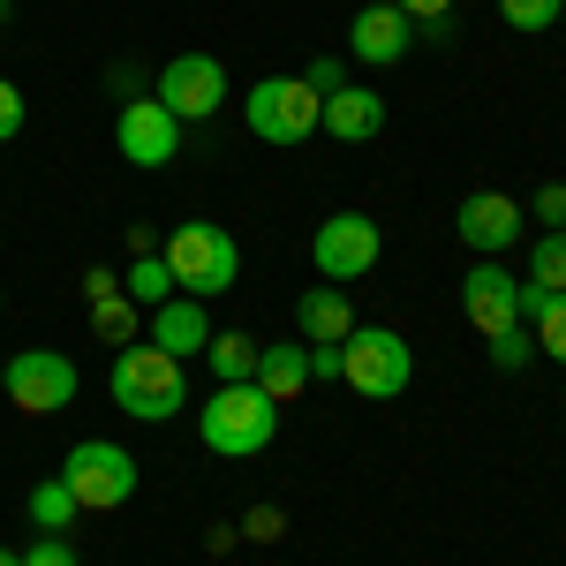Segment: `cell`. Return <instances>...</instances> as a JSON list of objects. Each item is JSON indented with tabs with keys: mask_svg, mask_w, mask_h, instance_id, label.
<instances>
[{
	"mask_svg": "<svg viewBox=\"0 0 566 566\" xmlns=\"http://www.w3.org/2000/svg\"><path fill=\"white\" fill-rule=\"evenodd\" d=\"M175 122H205L227 106V69H219L212 53H175L167 69H159V91H151Z\"/></svg>",
	"mask_w": 566,
	"mask_h": 566,
	"instance_id": "9",
	"label": "cell"
},
{
	"mask_svg": "<svg viewBox=\"0 0 566 566\" xmlns=\"http://www.w3.org/2000/svg\"><path fill=\"white\" fill-rule=\"evenodd\" d=\"M197 431H205V446L212 453H227V461H250V453H264L272 446V431H280V400L250 378V386H219L205 408H197Z\"/></svg>",
	"mask_w": 566,
	"mask_h": 566,
	"instance_id": "2",
	"label": "cell"
},
{
	"mask_svg": "<svg viewBox=\"0 0 566 566\" xmlns=\"http://www.w3.org/2000/svg\"><path fill=\"white\" fill-rule=\"evenodd\" d=\"M499 15H506L514 31H528V39H536V31H552V23L566 15V0H499Z\"/></svg>",
	"mask_w": 566,
	"mask_h": 566,
	"instance_id": "24",
	"label": "cell"
},
{
	"mask_svg": "<svg viewBox=\"0 0 566 566\" xmlns=\"http://www.w3.org/2000/svg\"><path fill=\"white\" fill-rule=\"evenodd\" d=\"M522 317L536 325V348L552 355V363H566V295H536V287H522Z\"/></svg>",
	"mask_w": 566,
	"mask_h": 566,
	"instance_id": "19",
	"label": "cell"
},
{
	"mask_svg": "<svg viewBox=\"0 0 566 566\" xmlns=\"http://www.w3.org/2000/svg\"><path fill=\"white\" fill-rule=\"evenodd\" d=\"M0 386H8V400H15L23 416H53V408L76 400V363L53 355V348H23V355H8Z\"/></svg>",
	"mask_w": 566,
	"mask_h": 566,
	"instance_id": "8",
	"label": "cell"
},
{
	"mask_svg": "<svg viewBox=\"0 0 566 566\" xmlns=\"http://www.w3.org/2000/svg\"><path fill=\"white\" fill-rule=\"evenodd\" d=\"M258 355H264V340H250V333H212L205 340V363H212L219 386H250L258 378Z\"/></svg>",
	"mask_w": 566,
	"mask_h": 566,
	"instance_id": "18",
	"label": "cell"
},
{
	"mask_svg": "<svg viewBox=\"0 0 566 566\" xmlns=\"http://www.w3.org/2000/svg\"><path fill=\"white\" fill-rule=\"evenodd\" d=\"M295 325H303L310 348H340L355 333V303L348 287H303V303H295Z\"/></svg>",
	"mask_w": 566,
	"mask_h": 566,
	"instance_id": "15",
	"label": "cell"
},
{
	"mask_svg": "<svg viewBox=\"0 0 566 566\" xmlns=\"http://www.w3.org/2000/svg\"><path fill=\"white\" fill-rule=\"evenodd\" d=\"M340 378H348L363 400H400L408 378H416V348L392 333V325H355L340 340Z\"/></svg>",
	"mask_w": 566,
	"mask_h": 566,
	"instance_id": "4",
	"label": "cell"
},
{
	"mask_svg": "<svg viewBox=\"0 0 566 566\" xmlns=\"http://www.w3.org/2000/svg\"><path fill=\"white\" fill-rule=\"evenodd\" d=\"M242 122H250L258 144H310L317 122H325V98H317L303 76H264V84H250V98H242Z\"/></svg>",
	"mask_w": 566,
	"mask_h": 566,
	"instance_id": "5",
	"label": "cell"
},
{
	"mask_svg": "<svg viewBox=\"0 0 566 566\" xmlns=\"http://www.w3.org/2000/svg\"><path fill=\"white\" fill-rule=\"evenodd\" d=\"M84 295H91V303H98V295H122V280H114L106 264H91V272H84Z\"/></svg>",
	"mask_w": 566,
	"mask_h": 566,
	"instance_id": "32",
	"label": "cell"
},
{
	"mask_svg": "<svg viewBox=\"0 0 566 566\" xmlns=\"http://www.w3.org/2000/svg\"><path fill=\"white\" fill-rule=\"evenodd\" d=\"M114 408L122 416H136V423H167V416H181L189 408V363L167 348H114Z\"/></svg>",
	"mask_w": 566,
	"mask_h": 566,
	"instance_id": "1",
	"label": "cell"
},
{
	"mask_svg": "<svg viewBox=\"0 0 566 566\" xmlns=\"http://www.w3.org/2000/svg\"><path fill=\"white\" fill-rule=\"evenodd\" d=\"M408 45H416V23H408L392 0H378V8H355V23H348V53H355V61L392 69V61H408Z\"/></svg>",
	"mask_w": 566,
	"mask_h": 566,
	"instance_id": "13",
	"label": "cell"
},
{
	"mask_svg": "<svg viewBox=\"0 0 566 566\" xmlns=\"http://www.w3.org/2000/svg\"><path fill=\"white\" fill-rule=\"evenodd\" d=\"M61 483L76 491L84 514H114V506H129V499H136V461L114 446V438H84V446H69Z\"/></svg>",
	"mask_w": 566,
	"mask_h": 566,
	"instance_id": "6",
	"label": "cell"
},
{
	"mask_svg": "<svg viewBox=\"0 0 566 566\" xmlns=\"http://www.w3.org/2000/svg\"><path fill=\"white\" fill-rule=\"evenodd\" d=\"M205 340H212V317H205V303L197 295H167V303L151 310V348H167V355H205Z\"/></svg>",
	"mask_w": 566,
	"mask_h": 566,
	"instance_id": "14",
	"label": "cell"
},
{
	"mask_svg": "<svg viewBox=\"0 0 566 566\" xmlns=\"http://www.w3.org/2000/svg\"><path fill=\"white\" fill-rule=\"evenodd\" d=\"M528 287H536V295H566V234H536V250H528Z\"/></svg>",
	"mask_w": 566,
	"mask_h": 566,
	"instance_id": "21",
	"label": "cell"
},
{
	"mask_svg": "<svg viewBox=\"0 0 566 566\" xmlns=\"http://www.w3.org/2000/svg\"><path fill=\"white\" fill-rule=\"evenodd\" d=\"M159 258H167V272H175V287H189L197 303H205V295H227V287L242 280V242H234L227 227H212V219L175 227Z\"/></svg>",
	"mask_w": 566,
	"mask_h": 566,
	"instance_id": "3",
	"label": "cell"
},
{
	"mask_svg": "<svg viewBox=\"0 0 566 566\" xmlns=\"http://www.w3.org/2000/svg\"><path fill=\"white\" fill-rule=\"evenodd\" d=\"M122 295H129V303H167V295H175V272H167V258H159V250H144V258L129 264V280H122Z\"/></svg>",
	"mask_w": 566,
	"mask_h": 566,
	"instance_id": "20",
	"label": "cell"
},
{
	"mask_svg": "<svg viewBox=\"0 0 566 566\" xmlns=\"http://www.w3.org/2000/svg\"><path fill=\"white\" fill-rule=\"evenodd\" d=\"M453 234H461L476 258H499V250H514V242H522V205H514L506 189H476V197H461Z\"/></svg>",
	"mask_w": 566,
	"mask_h": 566,
	"instance_id": "11",
	"label": "cell"
},
{
	"mask_svg": "<svg viewBox=\"0 0 566 566\" xmlns=\"http://www.w3.org/2000/svg\"><path fill=\"white\" fill-rule=\"evenodd\" d=\"M559 23H566V15H559Z\"/></svg>",
	"mask_w": 566,
	"mask_h": 566,
	"instance_id": "36",
	"label": "cell"
},
{
	"mask_svg": "<svg viewBox=\"0 0 566 566\" xmlns=\"http://www.w3.org/2000/svg\"><path fill=\"white\" fill-rule=\"evenodd\" d=\"M0 566H23V552H8V544H0Z\"/></svg>",
	"mask_w": 566,
	"mask_h": 566,
	"instance_id": "34",
	"label": "cell"
},
{
	"mask_svg": "<svg viewBox=\"0 0 566 566\" xmlns=\"http://www.w3.org/2000/svg\"><path fill=\"white\" fill-rule=\"evenodd\" d=\"M303 84L317 91V98H333V91H348V61H333V53H325V61H310V69H303Z\"/></svg>",
	"mask_w": 566,
	"mask_h": 566,
	"instance_id": "25",
	"label": "cell"
},
{
	"mask_svg": "<svg viewBox=\"0 0 566 566\" xmlns=\"http://www.w3.org/2000/svg\"><path fill=\"white\" fill-rule=\"evenodd\" d=\"M76 514H84V506H76V491H69V483L53 476V483H39V491H31V522L45 528V536H61V528L76 522Z\"/></svg>",
	"mask_w": 566,
	"mask_h": 566,
	"instance_id": "22",
	"label": "cell"
},
{
	"mask_svg": "<svg viewBox=\"0 0 566 566\" xmlns=\"http://www.w3.org/2000/svg\"><path fill=\"white\" fill-rule=\"evenodd\" d=\"M242 536H258V544H272V536H280V514H272V506H258V514L242 522Z\"/></svg>",
	"mask_w": 566,
	"mask_h": 566,
	"instance_id": "31",
	"label": "cell"
},
{
	"mask_svg": "<svg viewBox=\"0 0 566 566\" xmlns=\"http://www.w3.org/2000/svg\"><path fill=\"white\" fill-rule=\"evenodd\" d=\"M378 250H386V234H378V219H370V212H333L317 234H310V264H317L333 287L363 280V272L378 264Z\"/></svg>",
	"mask_w": 566,
	"mask_h": 566,
	"instance_id": "7",
	"label": "cell"
},
{
	"mask_svg": "<svg viewBox=\"0 0 566 566\" xmlns=\"http://www.w3.org/2000/svg\"><path fill=\"white\" fill-rule=\"evenodd\" d=\"M258 386L272 392L280 408H287V400L310 386V348H303V340H287V348H264V355H258Z\"/></svg>",
	"mask_w": 566,
	"mask_h": 566,
	"instance_id": "17",
	"label": "cell"
},
{
	"mask_svg": "<svg viewBox=\"0 0 566 566\" xmlns=\"http://www.w3.org/2000/svg\"><path fill=\"white\" fill-rule=\"evenodd\" d=\"M91 333L114 340V348H136V303L129 295H98V303H91Z\"/></svg>",
	"mask_w": 566,
	"mask_h": 566,
	"instance_id": "23",
	"label": "cell"
},
{
	"mask_svg": "<svg viewBox=\"0 0 566 566\" xmlns=\"http://www.w3.org/2000/svg\"><path fill=\"white\" fill-rule=\"evenodd\" d=\"M0 23H8V0H0Z\"/></svg>",
	"mask_w": 566,
	"mask_h": 566,
	"instance_id": "35",
	"label": "cell"
},
{
	"mask_svg": "<svg viewBox=\"0 0 566 566\" xmlns=\"http://www.w3.org/2000/svg\"><path fill=\"white\" fill-rule=\"evenodd\" d=\"M317 129L340 136V144H370V136L386 129V98H378V91H363V84L333 91V98H325V122H317Z\"/></svg>",
	"mask_w": 566,
	"mask_h": 566,
	"instance_id": "16",
	"label": "cell"
},
{
	"mask_svg": "<svg viewBox=\"0 0 566 566\" xmlns=\"http://www.w3.org/2000/svg\"><path fill=\"white\" fill-rule=\"evenodd\" d=\"M461 310H469V325H476L483 340H499V333L522 325V280H514L506 264L476 258V264H469V280H461Z\"/></svg>",
	"mask_w": 566,
	"mask_h": 566,
	"instance_id": "10",
	"label": "cell"
},
{
	"mask_svg": "<svg viewBox=\"0 0 566 566\" xmlns=\"http://www.w3.org/2000/svg\"><path fill=\"white\" fill-rule=\"evenodd\" d=\"M23 566H76V552H69L61 536H39V544L23 552Z\"/></svg>",
	"mask_w": 566,
	"mask_h": 566,
	"instance_id": "29",
	"label": "cell"
},
{
	"mask_svg": "<svg viewBox=\"0 0 566 566\" xmlns=\"http://www.w3.org/2000/svg\"><path fill=\"white\" fill-rule=\"evenodd\" d=\"M114 136H122V159H129V167H167L181 151V122L159 98H129L122 122H114Z\"/></svg>",
	"mask_w": 566,
	"mask_h": 566,
	"instance_id": "12",
	"label": "cell"
},
{
	"mask_svg": "<svg viewBox=\"0 0 566 566\" xmlns=\"http://www.w3.org/2000/svg\"><path fill=\"white\" fill-rule=\"evenodd\" d=\"M528 355H536V340H528L522 325H514V333H499V340H491V363H499V370H522Z\"/></svg>",
	"mask_w": 566,
	"mask_h": 566,
	"instance_id": "26",
	"label": "cell"
},
{
	"mask_svg": "<svg viewBox=\"0 0 566 566\" xmlns=\"http://www.w3.org/2000/svg\"><path fill=\"white\" fill-rule=\"evenodd\" d=\"M310 348V340H303ZM310 378H340V348H310Z\"/></svg>",
	"mask_w": 566,
	"mask_h": 566,
	"instance_id": "33",
	"label": "cell"
},
{
	"mask_svg": "<svg viewBox=\"0 0 566 566\" xmlns=\"http://www.w3.org/2000/svg\"><path fill=\"white\" fill-rule=\"evenodd\" d=\"M536 219H544V234H566V189H559V181L536 189Z\"/></svg>",
	"mask_w": 566,
	"mask_h": 566,
	"instance_id": "27",
	"label": "cell"
},
{
	"mask_svg": "<svg viewBox=\"0 0 566 566\" xmlns=\"http://www.w3.org/2000/svg\"><path fill=\"white\" fill-rule=\"evenodd\" d=\"M15 129H23V91H15V84H0V144H8Z\"/></svg>",
	"mask_w": 566,
	"mask_h": 566,
	"instance_id": "30",
	"label": "cell"
},
{
	"mask_svg": "<svg viewBox=\"0 0 566 566\" xmlns=\"http://www.w3.org/2000/svg\"><path fill=\"white\" fill-rule=\"evenodd\" d=\"M392 8H400V15H408V23H423V31H431V23H446V15H453V0H392Z\"/></svg>",
	"mask_w": 566,
	"mask_h": 566,
	"instance_id": "28",
	"label": "cell"
}]
</instances>
